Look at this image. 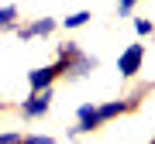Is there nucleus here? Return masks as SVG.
<instances>
[{"mask_svg": "<svg viewBox=\"0 0 155 144\" xmlns=\"http://www.w3.org/2000/svg\"><path fill=\"white\" fill-rule=\"evenodd\" d=\"M55 62H62V76H69V79H83V76H90V72L100 65V58L90 55V52H83L76 41L59 45V58Z\"/></svg>", "mask_w": 155, "mask_h": 144, "instance_id": "1", "label": "nucleus"}, {"mask_svg": "<svg viewBox=\"0 0 155 144\" xmlns=\"http://www.w3.org/2000/svg\"><path fill=\"white\" fill-rule=\"evenodd\" d=\"M141 62H145V45H127L121 55H117V72L124 79H134L141 72Z\"/></svg>", "mask_w": 155, "mask_h": 144, "instance_id": "2", "label": "nucleus"}, {"mask_svg": "<svg viewBox=\"0 0 155 144\" xmlns=\"http://www.w3.org/2000/svg\"><path fill=\"white\" fill-rule=\"evenodd\" d=\"M62 76V62H55V65H38L28 72V86L31 93H38V89H52V83Z\"/></svg>", "mask_w": 155, "mask_h": 144, "instance_id": "3", "label": "nucleus"}, {"mask_svg": "<svg viewBox=\"0 0 155 144\" xmlns=\"http://www.w3.org/2000/svg\"><path fill=\"white\" fill-rule=\"evenodd\" d=\"M48 106H52V89H38V93H31L28 100L21 103V113L28 117V120H38V117L48 113Z\"/></svg>", "mask_w": 155, "mask_h": 144, "instance_id": "4", "label": "nucleus"}, {"mask_svg": "<svg viewBox=\"0 0 155 144\" xmlns=\"http://www.w3.org/2000/svg\"><path fill=\"white\" fill-rule=\"evenodd\" d=\"M55 28H59L55 17H38V21H31L28 28H17V38H21V41H28V38H45V34H52Z\"/></svg>", "mask_w": 155, "mask_h": 144, "instance_id": "5", "label": "nucleus"}, {"mask_svg": "<svg viewBox=\"0 0 155 144\" xmlns=\"http://www.w3.org/2000/svg\"><path fill=\"white\" fill-rule=\"evenodd\" d=\"M127 110H131V103H127V100L100 103V106H97V120H100V124H107V120H114V117H121V113H127Z\"/></svg>", "mask_w": 155, "mask_h": 144, "instance_id": "6", "label": "nucleus"}, {"mask_svg": "<svg viewBox=\"0 0 155 144\" xmlns=\"http://www.w3.org/2000/svg\"><path fill=\"white\" fill-rule=\"evenodd\" d=\"M90 21H93V14H90V11H76V14H69V17H62V28H69V31H76V28H86Z\"/></svg>", "mask_w": 155, "mask_h": 144, "instance_id": "7", "label": "nucleus"}, {"mask_svg": "<svg viewBox=\"0 0 155 144\" xmlns=\"http://www.w3.org/2000/svg\"><path fill=\"white\" fill-rule=\"evenodd\" d=\"M14 21H17V7L14 4L0 7V31H4V28H14Z\"/></svg>", "mask_w": 155, "mask_h": 144, "instance_id": "8", "label": "nucleus"}, {"mask_svg": "<svg viewBox=\"0 0 155 144\" xmlns=\"http://www.w3.org/2000/svg\"><path fill=\"white\" fill-rule=\"evenodd\" d=\"M134 31H138L141 38H148V34L155 31V24H152V21H145V17H134Z\"/></svg>", "mask_w": 155, "mask_h": 144, "instance_id": "9", "label": "nucleus"}, {"mask_svg": "<svg viewBox=\"0 0 155 144\" xmlns=\"http://www.w3.org/2000/svg\"><path fill=\"white\" fill-rule=\"evenodd\" d=\"M21 144H55V137H48V134H28V137H21Z\"/></svg>", "mask_w": 155, "mask_h": 144, "instance_id": "10", "label": "nucleus"}, {"mask_svg": "<svg viewBox=\"0 0 155 144\" xmlns=\"http://www.w3.org/2000/svg\"><path fill=\"white\" fill-rule=\"evenodd\" d=\"M138 4H141V0H117V14H121V17H127L134 7H138Z\"/></svg>", "mask_w": 155, "mask_h": 144, "instance_id": "11", "label": "nucleus"}, {"mask_svg": "<svg viewBox=\"0 0 155 144\" xmlns=\"http://www.w3.org/2000/svg\"><path fill=\"white\" fill-rule=\"evenodd\" d=\"M0 144H21V134L17 130H0Z\"/></svg>", "mask_w": 155, "mask_h": 144, "instance_id": "12", "label": "nucleus"}, {"mask_svg": "<svg viewBox=\"0 0 155 144\" xmlns=\"http://www.w3.org/2000/svg\"><path fill=\"white\" fill-rule=\"evenodd\" d=\"M0 110H4V103H0Z\"/></svg>", "mask_w": 155, "mask_h": 144, "instance_id": "13", "label": "nucleus"}]
</instances>
